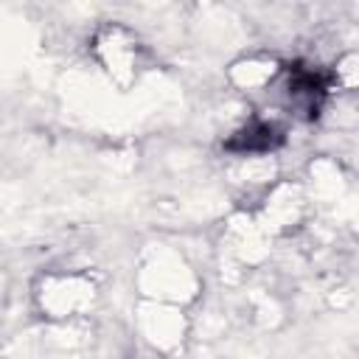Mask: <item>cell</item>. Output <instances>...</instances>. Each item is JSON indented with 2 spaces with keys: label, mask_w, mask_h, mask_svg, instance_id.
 I'll return each mask as SVG.
<instances>
[{
  "label": "cell",
  "mask_w": 359,
  "mask_h": 359,
  "mask_svg": "<svg viewBox=\"0 0 359 359\" xmlns=\"http://www.w3.org/2000/svg\"><path fill=\"white\" fill-rule=\"evenodd\" d=\"M283 73H286L283 90H286L289 109L306 121H314L328 95V76L306 62H292V65H286Z\"/></svg>",
  "instance_id": "6da1fadb"
},
{
  "label": "cell",
  "mask_w": 359,
  "mask_h": 359,
  "mask_svg": "<svg viewBox=\"0 0 359 359\" xmlns=\"http://www.w3.org/2000/svg\"><path fill=\"white\" fill-rule=\"evenodd\" d=\"M283 140H286V132L280 123L252 118L247 126H241L238 132H233L224 140V149L236 151V154H266V151L278 149Z\"/></svg>",
  "instance_id": "7a4b0ae2"
}]
</instances>
